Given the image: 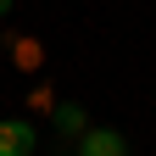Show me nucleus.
<instances>
[{
	"label": "nucleus",
	"mask_w": 156,
	"mask_h": 156,
	"mask_svg": "<svg viewBox=\"0 0 156 156\" xmlns=\"http://www.w3.org/2000/svg\"><path fill=\"white\" fill-rule=\"evenodd\" d=\"M17 62H23V67H39V62H45V50H39L34 39H23V45H17Z\"/></svg>",
	"instance_id": "4"
},
{
	"label": "nucleus",
	"mask_w": 156,
	"mask_h": 156,
	"mask_svg": "<svg viewBox=\"0 0 156 156\" xmlns=\"http://www.w3.org/2000/svg\"><path fill=\"white\" fill-rule=\"evenodd\" d=\"M0 156H34V123L28 117H6L0 123Z\"/></svg>",
	"instance_id": "1"
},
{
	"label": "nucleus",
	"mask_w": 156,
	"mask_h": 156,
	"mask_svg": "<svg viewBox=\"0 0 156 156\" xmlns=\"http://www.w3.org/2000/svg\"><path fill=\"white\" fill-rule=\"evenodd\" d=\"M84 156H128L117 128H84Z\"/></svg>",
	"instance_id": "2"
},
{
	"label": "nucleus",
	"mask_w": 156,
	"mask_h": 156,
	"mask_svg": "<svg viewBox=\"0 0 156 156\" xmlns=\"http://www.w3.org/2000/svg\"><path fill=\"white\" fill-rule=\"evenodd\" d=\"M56 128H62V134H84L89 128V112L84 106H56Z\"/></svg>",
	"instance_id": "3"
},
{
	"label": "nucleus",
	"mask_w": 156,
	"mask_h": 156,
	"mask_svg": "<svg viewBox=\"0 0 156 156\" xmlns=\"http://www.w3.org/2000/svg\"><path fill=\"white\" fill-rule=\"evenodd\" d=\"M6 11H11V0H0V17H6Z\"/></svg>",
	"instance_id": "5"
}]
</instances>
